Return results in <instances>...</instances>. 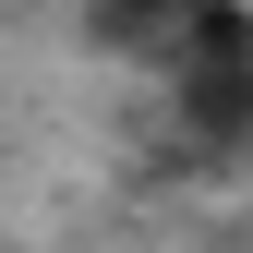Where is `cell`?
Returning a JSON list of instances; mask_svg holds the SVG:
<instances>
[{
  "label": "cell",
  "mask_w": 253,
  "mask_h": 253,
  "mask_svg": "<svg viewBox=\"0 0 253 253\" xmlns=\"http://www.w3.org/2000/svg\"><path fill=\"white\" fill-rule=\"evenodd\" d=\"M157 73H169V97H181L205 157H229L253 133V24H241V0H193L181 37L157 48Z\"/></svg>",
  "instance_id": "6da1fadb"
},
{
  "label": "cell",
  "mask_w": 253,
  "mask_h": 253,
  "mask_svg": "<svg viewBox=\"0 0 253 253\" xmlns=\"http://www.w3.org/2000/svg\"><path fill=\"white\" fill-rule=\"evenodd\" d=\"M181 12H193V0H97V37L133 48V60H157V48L181 37Z\"/></svg>",
  "instance_id": "7a4b0ae2"
}]
</instances>
